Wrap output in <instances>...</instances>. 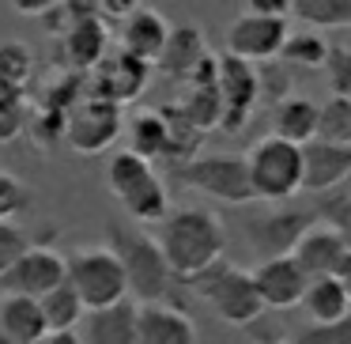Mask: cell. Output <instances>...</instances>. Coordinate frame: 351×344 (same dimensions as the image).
Wrapping results in <instances>:
<instances>
[{
  "label": "cell",
  "instance_id": "11",
  "mask_svg": "<svg viewBox=\"0 0 351 344\" xmlns=\"http://www.w3.org/2000/svg\"><path fill=\"white\" fill-rule=\"evenodd\" d=\"M147 76H152V65L136 61V57L121 54V49H110L84 76L87 99H102V102H114V106H125V102L144 95Z\"/></svg>",
  "mask_w": 351,
  "mask_h": 344
},
{
  "label": "cell",
  "instance_id": "18",
  "mask_svg": "<svg viewBox=\"0 0 351 344\" xmlns=\"http://www.w3.org/2000/svg\"><path fill=\"white\" fill-rule=\"evenodd\" d=\"M61 46V65L64 72H76V76H87L102 57L110 54V31H106V19L95 16L84 19V23L69 27V31L57 38Z\"/></svg>",
  "mask_w": 351,
  "mask_h": 344
},
{
  "label": "cell",
  "instance_id": "17",
  "mask_svg": "<svg viewBox=\"0 0 351 344\" xmlns=\"http://www.w3.org/2000/svg\"><path fill=\"white\" fill-rule=\"evenodd\" d=\"M348 250H351V238H343L340 231L325 227V223H313V227L295 242L291 257H295V265L313 280V276H336V268L348 257Z\"/></svg>",
  "mask_w": 351,
  "mask_h": 344
},
{
  "label": "cell",
  "instance_id": "9",
  "mask_svg": "<svg viewBox=\"0 0 351 344\" xmlns=\"http://www.w3.org/2000/svg\"><path fill=\"white\" fill-rule=\"evenodd\" d=\"M317 223L313 208H302V205H280L265 216H253L245 220V238L250 246L261 253V261L268 257H287L295 250V242L306 235V231Z\"/></svg>",
  "mask_w": 351,
  "mask_h": 344
},
{
  "label": "cell",
  "instance_id": "20",
  "mask_svg": "<svg viewBox=\"0 0 351 344\" xmlns=\"http://www.w3.org/2000/svg\"><path fill=\"white\" fill-rule=\"evenodd\" d=\"M208 57V42H204V31L197 23H182V27H170V38L162 46L155 69L170 80H189L193 72L200 69V61Z\"/></svg>",
  "mask_w": 351,
  "mask_h": 344
},
{
  "label": "cell",
  "instance_id": "7",
  "mask_svg": "<svg viewBox=\"0 0 351 344\" xmlns=\"http://www.w3.org/2000/svg\"><path fill=\"white\" fill-rule=\"evenodd\" d=\"M170 178L212 200H223V205H250V200H257L250 185V170H245V155H234V152L193 155L189 163L170 167Z\"/></svg>",
  "mask_w": 351,
  "mask_h": 344
},
{
  "label": "cell",
  "instance_id": "40",
  "mask_svg": "<svg viewBox=\"0 0 351 344\" xmlns=\"http://www.w3.org/2000/svg\"><path fill=\"white\" fill-rule=\"evenodd\" d=\"M38 344H84V341H80V333H46Z\"/></svg>",
  "mask_w": 351,
  "mask_h": 344
},
{
  "label": "cell",
  "instance_id": "39",
  "mask_svg": "<svg viewBox=\"0 0 351 344\" xmlns=\"http://www.w3.org/2000/svg\"><path fill=\"white\" fill-rule=\"evenodd\" d=\"M336 280H340V288L348 291V299H351V250H348V257L340 261V268H336Z\"/></svg>",
  "mask_w": 351,
  "mask_h": 344
},
{
  "label": "cell",
  "instance_id": "16",
  "mask_svg": "<svg viewBox=\"0 0 351 344\" xmlns=\"http://www.w3.org/2000/svg\"><path fill=\"white\" fill-rule=\"evenodd\" d=\"M167 38H170V23L155 8H147V4H136L121 19V27H117V49L136 57V61H144V65L159 61Z\"/></svg>",
  "mask_w": 351,
  "mask_h": 344
},
{
  "label": "cell",
  "instance_id": "24",
  "mask_svg": "<svg viewBox=\"0 0 351 344\" xmlns=\"http://www.w3.org/2000/svg\"><path fill=\"white\" fill-rule=\"evenodd\" d=\"M46 318H42L38 299L23 295H0V336L12 344H38L46 336Z\"/></svg>",
  "mask_w": 351,
  "mask_h": 344
},
{
  "label": "cell",
  "instance_id": "14",
  "mask_svg": "<svg viewBox=\"0 0 351 344\" xmlns=\"http://www.w3.org/2000/svg\"><path fill=\"white\" fill-rule=\"evenodd\" d=\"M250 276H253V288H257L265 310H287V306H298L306 284H310V276L295 265L291 253H287V257L257 261V268H253Z\"/></svg>",
  "mask_w": 351,
  "mask_h": 344
},
{
  "label": "cell",
  "instance_id": "13",
  "mask_svg": "<svg viewBox=\"0 0 351 344\" xmlns=\"http://www.w3.org/2000/svg\"><path fill=\"white\" fill-rule=\"evenodd\" d=\"M64 284V257L49 246H31L8 273L0 276V295L42 299Z\"/></svg>",
  "mask_w": 351,
  "mask_h": 344
},
{
  "label": "cell",
  "instance_id": "26",
  "mask_svg": "<svg viewBox=\"0 0 351 344\" xmlns=\"http://www.w3.org/2000/svg\"><path fill=\"white\" fill-rule=\"evenodd\" d=\"M38 306H42V318H46L49 333H76V325L87 314L84 303L76 299V291H72L69 284H61V288H53L49 295H42Z\"/></svg>",
  "mask_w": 351,
  "mask_h": 344
},
{
  "label": "cell",
  "instance_id": "33",
  "mask_svg": "<svg viewBox=\"0 0 351 344\" xmlns=\"http://www.w3.org/2000/svg\"><path fill=\"white\" fill-rule=\"evenodd\" d=\"M325 80L332 99H351V46H328L325 57Z\"/></svg>",
  "mask_w": 351,
  "mask_h": 344
},
{
  "label": "cell",
  "instance_id": "28",
  "mask_svg": "<svg viewBox=\"0 0 351 344\" xmlns=\"http://www.w3.org/2000/svg\"><path fill=\"white\" fill-rule=\"evenodd\" d=\"M325 57H328V42L317 31H302V34H287V42H283L276 61L283 69H321Z\"/></svg>",
  "mask_w": 351,
  "mask_h": 344
},
{
  "label": "cell",
  "instance_id": "21",
  "mask_svg": "<svg viewBox=\"0 0 351 344\" xmlns=\"http://www.w3.org/2000/svg\"><path fill=\"white\" fill-rule=\"evenodd\" d=\"M317 114L321 106L310 95H291V99L276 102L272 110V137L287 140L295 148H306L310 140H317Z\"/></svg>",
  "mask_w": 351,
  "mask_h": 344
},
{
  "label": "cell",
  "instance_id": "19",
  "mask_svg": "<svg viewBox=\"0 0 351 344\" xmlns=\"http://www.w3.org/2000/svg\"><path fill=\"white\" fill-rule=\"evenodd\" d=\"M136 344H197V325L185 306L147 303L136 306Z\"/></svg>",
  "mask_w": 351,
  "mask_h": 344
},
{
  "label": "cell",
  "instance_id": "36",
  "mask_svg": "<svg viewBox=\"0 0 351 344\" xmlns=\"http://www.w3.org/2000/svg\"><path fill=\"white\" fill-rule=\"evenodd\" d=\"M27 250H31V238L19 223H0V276L8 273Z\"/></svg>",
  "mask_w": 351,
  "mask_h": 344
},
{
  "label": "cell",
  "instance_id": "10",
  "mask_svg": "<svg viewBox=\"0 0 351 344\" xmlns=\"http://www.w3.org/2000/svg\"><path fill=\"white\" fill-rule=\"evenodd\" d=\"M215 91H219V102H223L219 129L223 133H242L245 122L253 117L257 99H261L257 69L238 61V57H230V54L215 57Z\"/></svg>",
  "mask_w": 351,
  "mask_h": 344
},
{
  "label": "cell",
  "instance_id": "41",
  "mask_svg": "<svg viewBox=\"0 0 351 344\" xmlns=\"http://www.w3.org/2000/svg\"><path fill=\"white\" fill-rule=\"evenodd\" d=\"M265 344H291V341H265Z\"/></svg>",
  "mask_w": 351,
  "mask_h": 344
},
{
  "label": "cell",
  "instance_id": "22",
  "mask_svg": "<svg viewBox=\"0 0 351 344\" xmlns=\"http://www.w3.org/2000/svg\"><path fill=\"white\" fill-rule=\"evenodd\" d=\"M84 344H136V303L125 299V303L110 306V310H95L84 314Z\"/></svg>",
  "mask_w": 351,
  "mask_h": 344
},
{
  "label": "cell",
  "instance_id": "1",
  "mask_svg": "<svg viewBox=\"0 0 351 344\" xmlns=\"http://www.w3.org/2000/svg\"><path fill=\"white\" fill-rule=\"evenodd\" d=\"M152 238L162 250V261H167V268L174 273L178 284L193 280L208 265L223 261V250H227L223 220L212 208H200V205L170 208L159 220V235H152Z\"/></svg>",
  "mask_w": 351,
  "mask_h": 344
},
{
  "label": "cell",
  "instance_id": "8",
  "mask_svg": "<svg viewBox=\"0 0 351 344\" xmlns=\"http://www.w3.org/2000/svg\"><path fill=\"white\" fill-rule=\"evenodd\" d=\"M125 133L121 106L102 99H80L64 117V144L80 155H102Z\"/></svg>",
  "mask_w": 351,
  "mask_h": 344
},
{
  "label": "cell",
  "instance_id": "35",
  "mask_svg": "<svg viewBox=\"0 0 351 344\" xmlns=\"http://www.w3.org/2000/svg\"><path fill=\"white\" fill-rule=\"evenodd\" d=\"M257 87H261V99L283 102V99H291V72L280 61H268L257 69Z\"/></svg>",
  "mask_w": 351,
  "mask_h": 344
},
{
  "label": "cell",
  "instance_id": "27",
  "mask_svg": "<svg viewBox=\"0 0 351 344\" xmlns=\"http://www.w3.org/2000/svg\"><path fill=\"white\" fill-rule=\"evenodd\" d=\"M291 16L310 23L313 31H336L351 27V0H291Z\"/></svg>",
  "mask_w": 351,
  "mask_h": 344
},
{
  "label": "cell",
  "instance_id": "4",
  "mask_svg": "<svg viewBox=\"0 0 351 344\" xmlns=\"http://www.w3.org/2000/svg\"><path fill=\"white\" fill-rule=\"evenodd\" d=\"M185 288L197 291V295L215 310V318L227 321V325L245 329V325H253V321H261V314H265V303H261L257 288H253V276L245 273V268L230 265L227 257L208 265L204 273H197L193 280H185Z\"/></svg>",
  "mask_w": 351,
  "mask_h": 344
},
{
  "label": "cell",
  "instance_id": "12",
  "mask_svg": "<svg viewBox=\"0 0 351 344\" xmlns=\"http://www.w3.org/2000/svg\"><path fill=\"white\" fill-rule=\"evenodd\" d=\"M287 34H291L287 19L242 12V16L227 27V54L238 57V61H245V65H268V61L280 57Z\"/></svg>",
  "mask_w": 351,
  "mask_h": 344
},
{
  "label": "cell",
  "instance_id": "15",
  "mask_svg": "<svg viewBox=\"0 0 351 344\" xmlns=\"http://www.w3.org/2000/svg\"><path fill=\"white\" fill-rule=\"evenodd\" d=\"M351 178V144L310 140L302 148V193H332Z\"/></svg>",
  "mask_w": 351,
  "mask_h": 344
},
{
  "label": "cell",
  "instance_id": "5",
  "mask_svg": "<svg viewBox=\"0 0 351 344\" xmlns=\"http://www.w3.org/2000/svg\"><path fill=\"white\" fill-rule=\"evenodd\" d=\"M64 284L76 291L87 314L110 310V306L129 299V284H125L121 261L114 257L110 246H80L72 257H64Z\"/></svg>",
  "mask_w": 351,
  "mask_h": 344
},
{
  "label": "cell",
  "instance_id": "32",
  "mask_svg": "<svg viewBox=\"0 0 351 344\" xmlns=\"http://www.w3.org/2000/svg\"><path fill=\"white\" fill-rule=\"evenodd\" d=\"M27 99L16 87H0V144H12L27 129Z\"/></svg>",
  "mask_w": 351,
  "mask_h": 344
},
{
  "label": "cell",
  "instance_id": "6",
  "mask_svg": "<svg viewBox=\"0 0 351 344\" xmlns=\"http://www.w3.org/2000/svg\"><path fill=\"white\" fill-rule=\"evenodd\" d=\"M245 170H250V185L257 200L283 205L295 193H302V148L287 144L272 133L245 152Z\"/></svg>",
  "mask_w": 351,
  "mask_h": 344
},
{
  "label": "cell",
  "instance_id": "2",
  "mask_svg": "<svg viewBox=\"0 0 351 344\" xmlns=\"http://www.w3.org/2000/svg\"><path fill=\"white\" fill-rule=\"evenodd\" d=\"M106 246L114 250V257L121 261L125 284H129V295L136 299V306H147V303L182 306V299H178V280L167 268L162 250L155 246V238L147 235V231L132 227V223H125V220H114L110 223V242Z\"/></svg>",
  "mask_w": 351,
  "mask_h": 344
},
{
  "label": "cell",
  "instance_id": "30",
  "mask_svg": "<svg viewBox=\"0 0 351 344\" xmlns=\"http://www.w3.org/2000/svg\"><path fill=\"white\" fill-rule=\"evenodd\" d=\"M317 140L351 144V99H328L317 114Z\"/></svg>",
  "mask_w": 351,
  "mask_h": 344
},
{
  "label": "cell",
  "instance_id": "3",
  "mask_svg": "<svg viewBox=\"0 0 351 344\" xmlns=\"http://www.w3.org/2000/svg\"><path fill=\"white\" fill-rule=\"evenodd\" d=\"M106 185L114 193V200L121 205V212L129 216V223H159L170 212L167 182L147 159L132 155L129 148L114 152L106 159Z\"/></svg>",
  "mask_w": 351,
  "mask_h": 344
},
{
  "label": "cell",
  "instance_id": "42",
  "mask_svg": "<svg viewBox=\"0 0 351 344\" xmlns=\"http://www.w3.org/2000/svg\"><path fill=\"white\" fill-rule=\"evenodd\" d=\"M0 344H12V341H8V336H0Z\"/></svg>",
  "mask_w": 351,
  "mask_h": 344
},
{
  "label": "cell",
  "instance_id": "37",
  "mask_svg": "<svg viewBox=\"0 0 351 344\" xmlns=\"http://www.w3.org/2000/svg\"><path fill=\"white\" fill-rule=\"evenodd\" d=\"M245 12H257V16H280L287 19L291 16V0H250Z\"/></svg>",
  "mask_w": 351,
  "mask_h": 344
},
{
  "label": "cell",
  "instance_id": "34",
  "mask_svg": "<svg viewBox=\"0 0 351 344\" xmlns=\"http://www.w3.org/2000/svg\"><path fill=\"white\" fill-rule=\"evenodd\" d=\"M291 344H351V310L328 325H306Z\"/></svg>",
  "mask_w": 351,
  "mask_h": 344
},
{
  "label": "cell",
  "instance_id": "25",
  "mask_svg": "<svg viewBox=\"0 0 351 344\" xmlns=\"http://www.w3.org/2000/svg\"><path fill=\"white\" fill-rule=\"evenodd\" d=\"M298 306L306 310L310 325H328V321L343 318V314L351 310V299H348V291L340 288L336 276H313V280L306 284Z\"/></svg>",
  "mask_w": 351,
  "mask_h": 344
},
{
  "label": "cell",
  "instance_id": "31",
  "mask_svg": "<svg viewBox=\"0 0 351 344\" xmlns=\"http://www.w3.org/2000/svg\"><path fill=\"white\" fill-rule=\"evenodd\" d=\"M31 205H34L31 185L12 170H0V223H16Z\"/></svg>",
  "mask_w": 351,
  "mask_h": 344
},
{
  "label": "cell",
  "instance_id": "29",
  "mask_svg": "<svg viewBox=\"0 0 351 344\" xmlns=\"http://www.w3.org/2000/svg\"><path fill=\"white\" fill-rule=\"evenodd\" d=\"M34 76V54L23 42H0V87L23 91Z\"/></svg>",
  "mask_w": 351,
  "mask_h": 344
},
{
  "label": "cell",
  "instance_id": "38",
  "mask_svg": "<svg viewBox=\"0 0 351 344\" xmlns=\"http://www.w3.org/2000/svg\"><path fill=\"white\" fill-rule=\"evenodd\" d=\"M49 4H53V0H16L12 12H16V16H46Z\"/></svg>",
  "mask_w": 351,
  "mask_h": 344
},
{
  "label": "cell",
  "instance_id": "23",
  "mask_svg": "<svg viewBox=\"0 0 351 344\" xmlns=\"http://www.w3.org/2000/svg\"><path fill=\"white\" fill-rule=\"evenodd\" d=\"M125 133H129V152L147 159L155 167V159L170 163V125L162 110H136V114L125 122Z\"/></svg>",
  "mask_w": 351,
  "mask_h": 344
}]
</instances>
